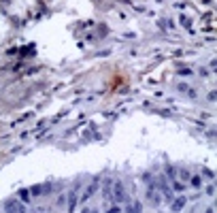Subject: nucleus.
<instances>
[{
    "mask_svg": "<svg viewBox=\"0 0 217 213\" xmlns=\"http://www.w3.org/2000/svg\"><path fill=\"white\" fill-rule=\"evenodd\" d=\"M185 203H187V200H185V196H179V198L173 203V211H181V209L185 207Z\"/></svg>",
    "mask_w": 217,
    "mask_h": 213,
    "instance_id": "5",
    "label": "nucleus"
},
{
    "mask_svg": "<svg viewBox=\"0 0 217 213\" xmlns=\"http://www.w3.org/2000/svg\"><path fill=\"white\" fill-rule=\"evenodd\" d=\"M111 198H113L115 203H124V200H126V190H124V183H122V181H115V183H113Z\"/></svg>",
    "mask_w": 217,
    "mask_h": 213,
    "instance_id": "1",
    "label": "nucleus"
},
{
    "mask_svg": "<svg viewBox=\"0 0 217 213\" xmlns=\"http://www.w3.org/2000/svg\"><path fill=\"white\" fill-rule=\"evenodd\" d=\"M192 185L194 188H200V177H192Z\"/></svg>",
    "mask_w": 217,
    "mask_h": 213,
    "instance_id": "11",
    "label": "nucleus"
},
{
    "mask_svg": "<svg viewBox=\"0 0 217 213\" xmlns=\"http://www.w3.org/2000/svg\"><path fill=\"white\" fill-rule=\"evenodd\" d=\"M51 192V183H45V185H34L32 188V194L39 196V194H49Z\"/></svg>",
    "mask_w": 217,
    "mask_h": 213,
    "instance_id": "3",
    "label": "nucleus"
},
{
    "mask_svg": "<svg viewBox=\"0 0 217 213\" xmlns=\"http://www.w3.org/2000/svg\"><path fill=\"white\" fill-rule=\"evenodd\" d=\"M111 213H119V207H113V211Z\"/></svg>",
    "mask_w": 217,
    "mask_h": 213,
    "instance_id": "15",
    "label": "nucleus"
},
{
    "mask_svg": "<svg viewBox=\"0 0 217 213\" xmlns=\"http://www.w3.org/2000/svg\"><path fill=\"white\" fill-rule=\"evenodd\" d=\"M111 183H113L111 179H107V181H104V196H109V198H111Z\"/></svg>",
    "mask_w": 217,
    "mask_h": 213,
    "instance_id": "9",
    "label": "nucleus"
},
{
    "mask_svg": "<svg viewBox=\"0 0 217 213\" xmlns=\"http://www.w3.org/2000/svg\"><path fill=\"white\" fill-rule=\"evenodd\" d=\"M75 207H77V194L70 192V196H68V211H75Z\"/></svg>",
    "mask_w": 217,
    "mask_h": 213,
    "instance_id": "6",
    "label": "nucleus"
},
{
    "mask_svg": "<svg viewBox=\"0 0 217 213\" xmlns=\"http://www.w3.org/2000/svg\"><path fill=\"white\" fill-rule=\"evenodd\" d=\"M147 198H149L151 203H160V196L155 194V190H153V188H149V192H147Z\"/></svg>",
    "mask_w": 217,
    "mask_h": 213,
    "instance_id": "7",
    "label": "nucleus"
},
{
    "mask_svg": "<svg viewBox=\"0 0 217 213\" xmlns=\"http://www.w3.org/2000/svg\"><path fill=\"white\" fill-rule=\"evenodd\" d=\"M207 194H211V196H213V194H215V188H213V185H209V188H207Z\"/></svg>",
    "mask_w": 217,
    "mask_h": 213,
    "instance_id": "14",
    "label": "nucleus"
},
{
    "mask_svg": "<svg viewBox=\"0 0 217 213\" xmlns=\"http://www.w3.org/2000/svg\"><path fill=\"white\" fill-rule=\"evenodd\" d=\"M181 179H189V173L187 170H181Z\"/></svg>",
    "mask_w": 217,
    "mask_h": 213,
    "instance_id": "13",
    "label": "nucleus"
},
{
    "mask_svg": "<svg viewBox=\"0 0 217 213\" xmlns=\"http://www.w3.org/2000/svg\"><path fill=\"white\" fill-rule=\"evenodd\" d=\"M126 211H128V213H140V203H132Z\"/></svg>",
    "mask_w": 217,
    "mask_h": 213,
    "instance_id": "8",
    "label": "nucleus"
},
{
    "mask_svg": "<svg viewBox=\"0 0 217 213\" xmlns=\"http://www.w3.org/2000/svg\"><path fill=\"white\" fill-rule=\"evenodd\" d=\"M6 213H26V209L19 200L11 198V200H6Z\"/></svg>",
    "mask_w": 217,
    "mask_h": 213,
    "instance_id": "2",
    "label": "nucleus"
},
{
    "mask_svg": "<svg viewBox=\"0 0 217 213\" xmlns=\"http://www.w3.org/2000/svg\"><path fill=\"white\" fill-rule=\"evenodd\" d=\"M98 181H100V179H96L94 183H89V185H87V188H85V194H83V200H87V198H89V196H92V194L96 192V188H98Z\"/></svg>",
    "mask_w": 217,
    "mask_h": 213,
    "instance_id": "4",
    "label": "nucleus"
},
{
    "mask_svg": "<svg viewBox=\"0 0 217 213\" xmlns=\"http://www.w3.org/2000/svg\"><path fill=\"white\" fill-rule=\"evenodd\" d=\"M179 75H181V77H187V75H192V70H189V68H181Z\"/></svg>",
    "mask_w": 217,
    "mask_h": 213,
    "instance_id": "10",
    "label": "nucleus"
},
{
    "mask_svg": "<svg viewBox=\"0 0 217 213\" xmlns=\"http://www.w3.org/2000/svg\"><path fill=\"white\" fill-rule=\"evenodd\" d=\"M81 213H94V211H92V209H83Z\"/></svg>",
    "mask_w": 217,
    "mask_h": 213,
    "instance_id": "16",
    "label": "nucleus"
},
{
    "mask_svg": "<svg viewBox=\"0 0 217 213\" xmlns=\"http://www.w3.org/2000/svg\"><path fill=\"white\" fill-rule=\"evenodd\" d=\"M19 196H21V200H28V198H30V194H28V190H21V194H19Z\"/></svg>",
    "mask_w": 217,
    "mask_h": 213,
    "instance_id": "12",
    "label": "nucleus"
}]
</instances>
